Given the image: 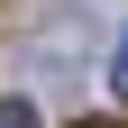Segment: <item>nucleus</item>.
I'll list each match as a JSON object with an SVG mask.
<instances>
[{
  "instance_id": "7ed1b4c3",
  "label": "nucleus",
  "mask_w": 128,
  "mask_h": 128,
  "mask_svg": "<svg viewBox=\"0 0 128 128\" xmlns=\"http://www.w3.org/2000/svg\"><path fill=\"white\" fill-rule=\"evenodd\" d=\"M0 128H37V110L28 101H0Z\"/></svg>"
},
{
  "instance_id": "f257e3e1",
  "label": "nucleus",
  "mask_w": 128,
  "mask_h": 128,
  "mask_svg": "<svg viewBox=\"0 0 128 128\" xmlns=\"http://www.w3.org/2000/svg\"><path fill=\"white\" fill-rule=\"evenodd\" d=\"M101 46V18H92V0H55L37 28L18 37V55L37 64V73H82V55Z\"/></svg>"
},
{
  "instance_id": "f03ea898",
  "label": "nucleus",
  "mask_w": 128,
  "mask_h": 128,
  "mask_svg": "<svg viewBox=\"0 0 128 128\" xmlns=\"http://www.w3.org/2000/svg\"><path fill=\"white\" fill-rule=\"evenodd\" d=\"M101 73H110V92H119V101H128V28H119V37H110V64H101Z\"/></svg>"
}]
</instances>
